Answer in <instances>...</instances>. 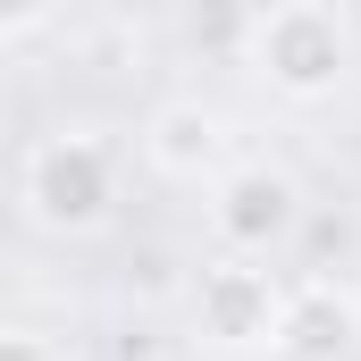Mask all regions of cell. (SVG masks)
<instances>
[{"instance_id":"6","label":"cell","mask_w":361,"mask_h":361,"mask_svg":"<svg viewBox=\"0 0 361 361\" xmlns=\"http://www.w3.org/2000/svg\"><path fill=\"white\" fill-rule=\"evenodd\" d=\"M143 152H152V169H160V177H202V169L219 160V118H210L202 101H169V109L152 118Z\"/></svg>"},{"instance_id":"2","label":"cell","mask_w":361,"mask_h":361,"mask_svg":"<svg viewBox=\"0 0 361 361\" xmlns=\"http://www.w3.org/2000/svg\"><path fill=\"white\" fill-rule=\"evenodd\" d=\"M109 202H118V152L101 135H51V143H34V160H25V210L42 227L85 235V227L109 219Z\"/></svg>"},{"instance_id":"1","label":"cell","mask_w":361,"mask_h":361,"mask_svg":"<svg viewBox=\"0 0 361 361\" xmlns=\"http://www.w3.org/2000/svg\"><path fill=\"white\" fill-rule=\"evenodd\" d=\"M252 68H261L277 92H294V101L336 92L345 68H353V25H345V8H328V0H269V8L252 17Z\"/></svg>"},{"instance_id":"5","label":"cell","mask_w":361,"mask_h":361,"mask_svg":"<svg viewBox=\"0 0 361 361\" xmlns=\"http://www.w3.org/2000/svg\"><path fill=\"white\" fill-rule=\"evenodd\" d=\"M353 336H361V302L336 294V286H302V294L277 302V353H294V361H345Z\"/></svg>"},{"instance_id":"4","label":"cell","mask_w":361,"mask_h":361,"mask_svg":"<svg viewBox=\"0 0 361 361\" xmlns=\"http://www.w3.org/2000/svg\"><path fill=\"white\" fill-rule=\"evenodd\" d=\"M210 227L244 252V261H261L277 252L294 227H302V202H294V177H277V169H235V177H219V202H210Z\"/></svg>"},{"instance_id":"3","label":"cell","mask_w":361,"mask_h":361,"mask_svg":"<svg viewBox=\"0 0 361 361\" xmlns=\"http://www.w3.org/2000/svg\"><path fill=\"white\" fill-rule=\"evenodd\" d=\"M277 294L269 269H252L244 252L235 261H210V269L193 277V319H202V336L210 345H227V353H252V345H277Z\"/></svg>"},{"instance_id":"8","label":"cell","mask_w":361,"mask_h":361,"mask_svg":"<svg viewBox=\"0 0 361 361\" xmlns=\"http://www.w3.org/2000/svg\"><path fill=\"white\" fill-rule=\"evenodd\" d=\"M34 8H42V0H0V17H34Z\"/></svg>"},{"instance_id":"7","label":"cell","mask_w":361,"mask_h":361,"mask_svg":"<svg viewBox=\"0 0 361 361\" xmlns=\"http://www.w3.org/2000/svg\"><path fill=\"white\" fill-rule=\"evenodd\" d=\"M0 361H59V353H51L42 336H25V328H8V336H0Z\"/></svg>"}]
</instances>
